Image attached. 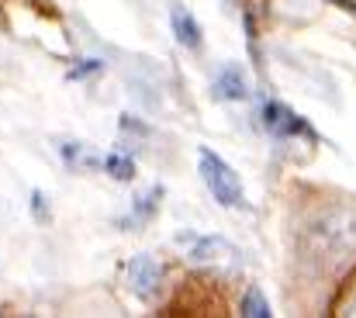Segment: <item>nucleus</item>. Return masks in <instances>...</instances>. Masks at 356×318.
<instances>
[{"mask_svg":"<svg viewBox=\"0 0 356 318\" xmlns=\"http://www.w3.org/2000/svg\"><path fill=\"white\" fill-rule=\"evenodd\" d=\"M215 97H218V101H245V97H249V80H245V73L238 70L236 63L218 73V80H215Z\"/></svg>","mask_w":356,"mask_h":318,"instance_id":"0eeeda50","label":"nucleus"},{"mask_svg":"<svg viewBox=\"0 0 356 318\" xmlns=\"http://www.w3.org/2000/svg\"><path fill=\"white\" fill-rule=\"evenodd\" d=\"M59 152H63V159H66V166H104V159H97V156H90L80 142H63L59 145Z\"/></svg>","mask_w":356,"mask_h":318,"instance_id":"1a4fd4ad","label":"nucleus"},{"mask_svg":"<svg viewBox=\"0 0 356 318\" xmlns=\"http://www.w3.org/2000/svg\"><path fill=\"white\" fill-rule=\"evenodd\" d=\"M308 253L322 263H350L356 256V212L336 208V212L318 214L308 228Z\"/></svg>","mask_w":356,"mask_h":318,"instance_id":"f257e3e1","label":"nucleus"},{"mask_svg":"<svg viewBox=\"0 0 356 318\" xmlns=\"http://www.w3.org/2000/svg\"><path fill=\"white\" fill-rule=\"evenodd\" d=\"M259 118H263V128H266L270 135H277V138H294V135H298V138H312V142L318 138L315 128H312L305 118H298L291 107L280 104V101H266Z\"/></svg>","mask_w":356,"mask_h":318,"instance_id":"7ed1b4c3","label":"nucleus"},{"mask_svg":"<svg viewBox=\"0 0 356 318\" xmlns=\"http://www.w3.org/2000/svg\"><path fill=\"white\" fill-rule=\"evenodd\" d=\"M121 132H131V135H149V128L142 121H135L131 114H121Z\"/></svg>","mask_w":356,"mask_h":318,"instance_id":"ddd939ff","label":"nucleus"},{"mask_svg":"<svg viewBox=\"0 0 356 318\" xmlns=\"http://www.w3.org/2000/svg\"><path fill=\"white\" fill-rule=\"evenodd\" d=\"M232 253H236V249H232L222 235H194L187 260H191V263H215V260H225V256H232Z\"/></svg>","mask_w":356,"mask_h":318,"instance_id":"423d86ee","label":"nucleus"},{"mask_svg":"<svg viewBox=\"0 0 356 318\" xmlns=\"http://www.w3.org/2000/svg\"><path fill=\"white\" fill-rule=\"evenodd\" d=\"M104 170H108V177H115L121 184H128V180L135 177V163H131V156H124V152L104 156Z\"/></svg>","mask_w":356,"mask_h":318,"instance_id":"9d476101","label":"nucleus"},{"mask_svg":"<svg viewBox=\"0 0 356 318\" xmlns=\"http://www.w3.org/2000/svg\"><path fill=\"white\" fill-rule=\"evenodd\" d=\"M101 70H104V63H101V59H83L80 66H73V70H70V80H87V77H97Z\"/></svg>","mask_w":356,"mask_h":318,"instance_id":"f8f14e48","label":"nucleus"},{"mask_svg":"<svg viewBox=\"0 0 356 318\" xmlns=\"http://www.w3.org/2000/svg\"><path fill=\"white\" fill-rule=\"evenodd\" d=\"M31 205H35V214H38V218H45V194H42V191H35V194H31Z\"/></svg>","mask_w":356,"mask_h":318,"instance_id":"4468645a","label":"nucleus"},{"mask_svg":"<svg viewBox=\"0 0 356 318\" xmlns=\"http://www.w3.org/2000/svg\"><path fill=\"white\" fill-rule=\"evenodd\" d=\"M170 28H173V35H177V42H180L184 49H191V52H201V49H204L201 24H197V17H194L184 3H173V7H170Z\"/></svg>","mask_w":356,"mask_h":318,"instance_id":"39448f33","label":"nucleus"},{"mask_svg":"<svg viewBox=\"0 0 356 318\" xmlns=\"http://www.w3.org/2000/svg\"><path fill=\"white\" fill-rule=\"evenodd\" d=\"M201 180H204V187L211 191V198H215L218 205H225V208H242L245 194H242L238 173L218 156V152H211V149H201Z\"/></svg>","mask_w":356,"mask_h":318,"instance_id":"f03ea898","label":"nucleus"},{"mask_svg":"<svg viewBox=\"0 0 356 318\" xmlns=\"http://www.w3.org/2000/svg\"><path fill=\"white\" fill-rule=\"evenodd\" d=\"M242 315H252V318H270V301L263 298V291L259 287H249L245 291V298H242Z\"/></svg>","mask_w":356,"mask_h":318,"instance_id":"9b49d317","label":"nucleus"},{"mask_svg":"<svg viewBox=\"0 0 356 318\" xmlns=\"http://www.w3.org/2000/svg\"><path fill=\"white\" fill-rule=\"evenodd\" d=\"M124 277H128V287H131L142 301H152V298L159 294L163 270H159V263H156L152 256H145V253L131 256V260H128V267H124Z\"/></svg>","mask_w":356,"mask_h":318,"instance_id":"20e7f679","label":"nucleus"},{"mask_svg":"<svg viewBox=\"0 0 356 318\" xmlns=\"http://www.w3.org/2000/svg\"><path fill=\"white\" fill-rule=\"evenodd\" d=\"M159 198H163V187H152L145 198H135L131 214H128V218H121V225H124V228H131V225H145V221L156 214V208H159Z\"/></svg>","mask_w":356,"mask_h":318,"instance_id":"6e6552de","label":"nucleus"}]
</instances>
